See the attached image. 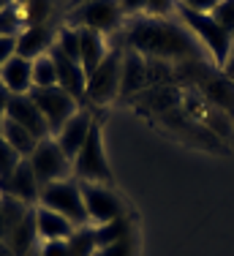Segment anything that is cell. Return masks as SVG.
<instances>
[{"label":"cell","instance_id":"22","mask_svg":"<svg viewBox=\"0 0 234 256\" xmlns=\"http://www.w3.org/2000/svg\"><path fill=\"white\" fill-rule=\"evenodd\" d=\"M93 232H96V246L98 248H106V246H114V242L126 240L128 234H134V221H131V216L126 212V216L114 218V221L96 226Z\"/></svg>","mask_w":234,"mask_h":256},{"label":"cell","instance_id":"31","mask_svg":"<svg viewBox=\"0 0 234 256\" xmlns=\"http://www.w3.org/2000/svg\"><path fill=\"white\" fill-rule=\"evenodd\" d=\"M174 8H177V0H147V14L158 16V20L169 16Z\"/></svg>","mask_w":234,"mask_h":256},{"label":"cell","instance_id":"26","mask_svg":"<svg viewBox=\"0 0 234 256\" xmlns=\"http://www.w3.org/2000/svg\"><path fill=\"white\" fill-rule=\"evenodd\" d=\"M58 84V71L49 54L33 60V88H54Z\"/></svg>","mask_w":234,"mask_h":256},{"label":"cell","instance_id":"24","mask_svg":"<svg viewBox=\"0 0 234 256\" xmlns=\"http://www.w3.org/2000/svg\"><path fill=\"white\" fill-rule=\"evenodd\" d=\"M24 30V20H22V8L20 6H6L0 8V38H16Z\"/></svg>","mask_w":234,"mask_h":256},{"label":"cell","instance_id":"42","mask_svg":"<svg viewBox=\"0 0 234 256\" xmlns=\"http://www.w3.org/2000/svg\"><path fill=\"white\" fill-rule=\"evenodd\" d=\"M28 256H41V254H38V251H30V254H28Z\"/></svg>","mask_w":234,"mask_h":256},{"label":"cell","instance_id":"37","mask_svg":"<svg viewBox=\"0 0 234 256\" xmlns=\"http://www.w3.org/2000/svg\"><path fill=\"white\" fill-rule=\"evenodd\" d=\"M220 71H224V74H226V76H229L232 82H234V46H232V52H229V60H226V66H224Z\"/></svg>","mask_w":234,"mask_h":256},{"label":"cell","instance_id":"7","mask_svg":"<svg viewBox=\"0 0 234 256\" xmlns=\"http://www.w3.org/2000/svg\"><path fill=\"white\" fill-rule=\"evenodd\" d=\"M74 178L76 180H88V182H104L112 186V169L109 161L104 156V139H101V126H93L84 148L74 158Z\"/></svg>","mask_w":234,"mask_h":256},{"label":"cell","instance_id":"28","mask_svg":"<svg viewBox=\"0 0 234 256\" xmlns=\"http://www.w3.org/2000/svg\"><path fill=\"white\" fill-rule=\"evenodd\" d=\"M20 161H22V156L16 153L14 148H11L8 142H6L3 136H0V180H6L11 172H14L16 166H20Z\"/></svg>","mask_w":234,"mask_h":256},{"label":"cell","instance_id":"29","mask_svg":"<svg viewBox=\"0 0 234 256\" xmlns=\"http://www.w3.org/2000/svg\"><path fill=\"white\" fill-rule=\"evenodd\" d=\"M96 256H136V237H134V234H128L126 240L114 242V246L98 248Z\"/></svg>","mask_w":234,"mask_h":256},{"label":"cell","instance_id":"16","mask_svg":"<svg viewBox=\"0 0 234 256\" xmlns=\"http://www.w3.org/2000/svg\"><path fill=\"white\" fill-rule=\"evenodd\" d=\"M0 82L11 90V96H28L33 90V60L14 54L0 68Z\"/></svg>","mask_w":234,"mask_h":256},{"label":"cell","instance_id":"10","mask_svg":"<svg viewBox=\"0 0 234 256\" xmlns=\"http://www.w3.org/2000/svg\"><path fill=\"white\" fill-rule=\"evenodd\" d=\"M49 58H52L54 71H58V88H63L68 96H74V101L82 106V101H88V74H84L82 63L68 58L66 52H60L58 44L49 50Z\"/></svg>","mask_w":234,"mask_h":256},{"label":"cell","instance_id":"43","mask_svg":"<svg viewBox=\"0 0 234 256\" xmlns=\"http://www.w3.org/2000/svg\"><path fill=\"white\" fill-rule=\"evenodd\" d=\"M22 3H28V0H16V6H22Z\"/></svg>","mask_w":234,"mask_h":256},{"label":"cell","instance_id":"4","mask_svg":"<svg viewBox=\"0 0 234 256\" xmlns=\"http://www.w3.org/2000/svg\"><path fill=\"white\" fill-rule=\"evenodd\" d=\"M122 8L120 0H88V3L76 6V8H68V16H66V25L71 28H88L96 30V33H114L122 22Z\"/></svg>","mask_w":234,"mask_h":256},{"label":"cell","instance_id":"11","mask_svg":"<svg viewBox=\"0 0 234 256\" xmlns=\"http://www.w3.org/2000/svg\"><path fill=\"white\" fill-rule=\"evenodd\" d=\"M0 191H3L6 196L20 199V202H24L28 207H33L36 202H38L41 182H38V178H36V172H33V166H30L28 158H22L20 166H16L6 180H0Z\"/></svg>","mask_w":234,"mask_h":256},{"label":"cell","instance_id":"19","mask_svg":"<svg viewBox=\"0 0 234 256\" xmlns=\"http://www.w3.org/2000/svg\"><path fill=\"white\" fill-rule=\"evenodd\" d=\"M106 44H104V36L96 33V30L79 28V63H82L84 74H93V71L101 66V60L106 58Z\"/></svg>","mask_w":234,"mask_h":256},{"label":"cell","instance_id":"30","mask_svg":"<svg viewBox=\"0 0 234 256\" xmlns=\"http://www.w3.org/2000/svg\"><path fill=\"white\" fill-rule=\"evenodd\" d=\"M215 20L234 36V0H220V6L215 8Z\"/></svg>","mask_w":234,"mask_h":256},{"label":"cell","instance_id":"9","mask_svg":"<svg viewBox=\"0 0 234 256\" xmlns=\"http://www.w3.org/2000/svg\"><path fill=\"white\" fill-rule=\"evenodd\" d=\"M79 191H82L84 210H88L90 221L98 224V226L114 221V218H120V216H126V204H122L120 196H117L109 186H104V182L79 180Z\"/></svg>","mask_w":234,"mask_h":256},{"label":"cell","instance_id":"13","mask_svg":"<svg viewBox=\"0 0 234 256\" xmlns=\"http://www.w3.org/2000/svg\"><path fill=\"white\" fill-rule=\"evenodd\" d=\"M93 126H96V118H93V114H90L88 109H79V112L74 114L68 123H66L58 134H54L58 144L63 148V153L71 158V164H74V158H76L79 150L84 148V142H88Z\"/></svg>","mask_w":234,"mask_h":256},{"label":"cell","instance_id":"18","mask_svg":"<svg viewBox=\"0 0 234 256\" xmlns=\"http://www.w3.org/2000/svg\"><path fill=\"white\" fill-rule=\"evenodd\" d=\"M36 240H38V226H36V207H33L14 229L6 232L3 242L11 248L14 256H28L30 251H36Z\"/></svg>","mask_w":234,"mask_h":256},{"label":"cell","instance_id":"44","mask_svg":"<svg viewBox=\"0 0 234 256\" xmlns=\"http://www.w3.org/2000/svg\"><path fill=\"white\" fill-rule=\"evenodd\" d=\"M0 120H3V118H0Z\"/></svg>","mask_w":234,"mask_h":256},{"label":"cell","instance_id":"12","mask_svg":"<svg viewBox=\"0 0 234 256\" xmlns=\"http://www.w3.org/2000/svg\"><path fill=\"white\" fill-rule=\"evenodd\" d=\"M3 118H8V120H14L16 126L28 128L38 142H41V139H46V136H52V134H49L46 120H44V114H41V109L36 106V101L30 98V96H11L8 109H6Z\"/></svg>","mask_w":234,"mask_h":256},{"label":"cell","instance_id":"21","mask_svg":"<svg viewBox=\"0 0 234 256\" xmlns=\"http://www.w3.org/2000/svg\"><path fill=\"white\" fill-rule=\"evenodd\" d=\"M0 136H3L6 142H8L22 158H30V153H33L36 144H38V139H36L33 134L28 131V128L16 126L14 120H8V118L0 120Z\"/></svg>","mask_w":234,"mask_h":256},{"label":"cell","instance_id":"27","mask_svg":"<svg viewBox=\"0 0 234 256\" xmlns=\"http://www.w3.org/2000/svg\"><path fill=\"white\" fill-rule=\"evenodd\" d=\"M54 44L60 46V52H66L68 58L79 60V28L63 25L58 30V41H54Z\"/></svg>","mask_w":234,"mask_h":256},{"label":"cell","instance_id":"36","mask_svg":"<svg viewBox=\"0 0 234 256\" xmlns=\"http://www.w3.org/2000/svg\"><path fill=\"white\" fill-rule=\"evenodd\" d=\"M8 101H11V90L6 88L3 82H0V118H3L6 109H8Z\"/></svg>","mask_w":234,"mask_h":256},{"label":"cell","instance_id":"17","mask_svg":"<svg viewBox=\"0 0 234 256\" xmlns=\"http://www.w3.org/2000/svg\"><path fill=\"white\" fill-rule=\"evenodd\" d=\"M142 90H147V60L139 52L128 50L122 54V84L120 96H139Z\"/></svg>","mask_w":234,"mask_h":256},{"label":"cell","instance_id":"41","mask_svg":"<svg viewBox=\"0 0 234 256\" xmlns=\"http://www.w3.org/2000/svg\"><path fill=\"white\" fill-rule=\"evenodd\" d=\"M82 3H88V0H71V6H68V8H76V6H82Z\"/></svg>","mask_w":234,"mask_h":256},{"label":"cell","instance_id":"25","mask_svg":"<svg viewBox=\"0 0 234 256\" xmlns=\"http://www.w3.org/2000/svg\"><path fill=\"white\" fill-rule=\"evenodd\" d=\"M22 8V20L24 28H36V25H46L49 14H52V0H28L20 6Z\"/></svg>","mask_w":234,"mask_h":256},{"label":"cell","instance_id":"20","mask_svg":"<svg viewBox=\"0 0 234 256\" xmlns=\"http://www.w3.org/2000/svg\"><path fill=\"white\" fill-rule=\"evenodd\" d=\"M36 226H38V237L41 240H68V237L76 232V226L63 218L60 212L46 210V207H36Z\"/></svg>","mask_w":234,"mask_h":256},{"label":"cell","instance_id":"38","mask_svg":"<svg viewBox=\"0 0 234 256\" xmlns=\"http://www.w3.org/2000/svg\"><path fill=\"white\" fill-rule=\"evenodd\" d=\"M6 240V218H3V207H0V242Z\"/></svg>","mask_w":234,"mask_h":256},{"label":"cell","instance_id":"5","mask_svg":"<svg viewBox=\"0 0 234 256\" xmlns=\"http://www.w3.org/2000/svg\"><path fill=\"white\" fill-rule=\"evenodd\" d=\"M30 166H33L36 178H38L41 188L49 186V182H58V180H68L74 174V164L71 158L63 153V148L58 144L54 136H46L36 144V150L30 153Z\"/></svg>","mask_w":234,"mask_h":256},{"label":"cell","instance_id":"15","mask_svg":"<svg viewBox=\"0 0 234 256\" xmlns=\"http://www.w3.org/2000/svg\"><path fill=\"white\" fill-rule=\"evenodd\" d=\"M58 36L52 33L49 25H36V28H24L20 36H16V54L20 58H28V60H36V58H44L49 54V50L54 46Z\"/></svg>","mask_w":234,"mask_h":256},{"label":"cell","instance_id":"33","mask_svg":"<svg viewBox=\"0 0 234 256\" xmlns=\"http://www.w3.org/2000/svg\"><path fill=\"white\" fill-rule=\"evenodd\" d=\"M41 256H68V240H44Z\"/></svg>","mask_w":234,"mask_h":256},{"label":"cell","instance_id":"2","mask_svg":"<svg viewBox=\"0 0 234 256\" xmlns=\"http://www.w3.org/2000/svg\"><path fill=\"white\" fill-rule=\"evenodd\" d=\"M177 11H180L186 28L194 33V38L212 54L215 66L224 68L226 60H229L232 46H234V36L215 20V14H199V11H190V8H186V6H180V3H177Z\"/></svg>","mask_w":234,"mask_h":256},{"label":"cell","instance_id":"34","mask_svg":"<svg viewBox=\"0 0 234 256\" xmlns=\"http://www.w3.org/2000/svg\"><path fill=\"white\" fill-rule=\"evenodd\" d=\"M16 54V38H0V68Z\"/></svg>","mask_w":234,"mask_h":256},{"label":"cell","instance_id":"3","mask_svg":"<svg viewBox=\"0 0 234 256\" xmlns=\"http://www.w3.org/2000/svg\"><path fill=\"white\" fill-rule=\"evenodd\" d=\"M38 204L46 207V210L60 212L63 218H68L74 226H88L90 216L84 210V199L82 191H79V180H58V182H49V186L41 188V196Z\"/></svg>","mask_w":234,"mask_h":256},{"label":"cell","instance_id":"35","mask_svg":"<svg viewBox=\"0 0 234 256\" xmlns=\"http://www.w3.org/2000/svg\"><path fill=\"white\" fill-rule=\"evenodd\" d=\"M122 14H142L147 11V0H120Z\"/></svg>","mask_w":234,"mask_h":256},{"label":"cell","instance_id":"8","mask_svg":"<svg viewBox=\"0 0 234 256\" xmlns=\"http://www.w3.org/2000/svg\"><path fill=\"white\" fill-rule=\"evenodd\" d=\"M28 96L36 101V106L41 109L52 136L79 112V104L74 101V96H68L63 88H58V84H54V88H33Z\"/></svg>","mask_w":234,"mask_h":256},{"label":"cell","instance_id":"23","mask_svg":"<svg viewBox=\"0 0 234 256\" xmlns=\"http://www.w3.org/2000/svg\"><path fill=\"white\" fill-rule=\"evenodd\" d=\"M96 232L90 226H79L68 237V256H96Z\"/></svg>","mask_w":234,"mask_h":256},{"label":"cell","instance_id":"40","mask_svg":"<svg viewBox=\"0 0 234 256\" xmlns=\"http://www.w3.org/2000/svg\"><path fill=\"white\" fill-rule=\"evenodd\" d=\"M16 0H0V8H6V6H14Z\"/></svg>","mask_w":234,"mask_h":256},{"label":"cell","instance_id":"14","mask_svg":"<svg viewBox=\"0 0 234 256\" xmlns=\"http://www.w3.org/2000/svg\"><path fill=\"white\" fill-rule=\"evenodd\" d=\"M134 106L139 112H147V114H166L172 109L182 106V90L177 84H158V88H147L142 90L139 96H134Z\"/></svg>","mask_w":234,"mask_h":256},{"label":"cell","instance_id":"6","mask_svg":"<svg viewBox=\"0 0 234 256\" xmlns=\"http://www.w3.org/2000/svg\"><path fill=\"white\" fill-rule=\"evenodd\" d=\"M122 84V50H109L101 66L88 76V101L90 104H104L114 101L120 96Z\"/></svg>","mask_w":234,"mask_h":256},{"label":"cell","instance_id":"1","mask_svg":"<svg viewBox=\"0 0 234 256\" xmlns=\"http://www.w3.org/2000/svg\"><path fill=\"white\" fill-rule=\"evenodd\" d=\"M128 50L139 52L142 58L152 60H174V63H188V60H204L202 46L194 38L188 28L174 25V22L158 20H139L128 28Z\"/></svg>","mask_w":234,"mask_h":256},{"label":"cell","instance_id":"32","mask_svg":"<svg viewBox=\"0 0 234 256\" xmlns=\"http://www.w3.org/2000/svg\"><path fill=\"white\" fill-rule=\"evenodd\" d=\"M180 6H186L190 11H199V14H215V8L220 6V0H177Z\"/></svg>","mask_w":234,"mask_h":256},{"label":"cell","instance_id":"39","mask_svg":"<svg viewBox=\"0 0 234 256\" xmlns=\"http://www.w3.org/2000/svg\"><path fill=\"white\" fill-rule=\"evenodd\" d=\"M0 256H14V254H11V248L6 246V242H0Z\"/></svg>","mask_w":234,"mask_h":256}]
</instances>
